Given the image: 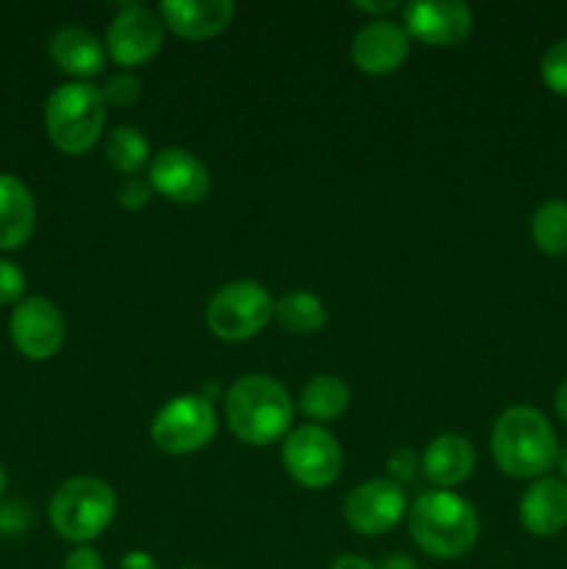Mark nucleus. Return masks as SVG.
<instances>
[{
	"mask_svg": "<svg viewBox=\"0 0 567 569\" xmlns=\"http://www.w3.org/2000/svg\"><path fill=\"white\" fill-rule=\"evenodd\" d=\"M478 511L470 500L445 489L422 492L409 509V533L434 559H459L478 539Z\"/></svg>",
	"mask_w": 567,
	"mask_h": 569,
	"instance_id": "nucleus-3",
	"label": "nucleus"
},
{
	"mask_svg": "<svg viewBox=\"0 0 567 569\" xmlns=\"http://www.w3.org/2000/svg\"><path fill=\"white\" fill-rule=\"evenodd\" d=\"M272 306L265 283L242 278L217 289L206 306V326L222 342H248L272 320Z\"/></svg>",
	"mask_w": 567,
	"mask_h": 569,
	"instance_id": "nucleus-6",
	"label": "nucleus"
},
{
	"mask_svg": "<svg viewBox=\"0 0 567 569\" xmlns=\"http://www.w3.org/2000/svg\"><path fill=\"white\" fill-rule=\"evenodd\" d=\"M520 522L528 533L545 539L567 528V483L561 478H537L520 498Z\"/></svg>",
	"mask_w": 567,
	"mask_h": 569,
	"instance_id": "nucleus-16",
	"label": "nucleus"
},
{
	"mask_svg": "<svg viewBox=\"0 0 567 569\" xmlns=\"http://www.w3.org/2000/svg\"><path fill=\"white\" fill-rule=\"evenodd\" d=\"M50 59L61 72L87 81L103 72L106 44L81 26H64L50 37Z\"/></svg>",
	"mask_w": 567,
	"mask_h": 569,
	"instance_id": "nucleus-17",
	"label": "nucleus"
},
{
	"mask_svg": "<svg viewBox=\"0 0 567 569\" xmlns=\"http://www.w3.org/2000/svg\"><path fill=\"white\" fill-rule=\"evenodd\" d=\"M281 461L300 487L322 489L342 472V448L322 426H300L284 439Z\"/></svg>",
	"mask_w": 567,
	"mask_h": 569,
	"instance_id": "nucleus-8",
	"label": "nucleus"
},
{
	"mask_svg": "<svg viewBox=\"0 0 567 569\" xmlns=\"http://www.w3.org/2000/svg\"><path fill=\"white\" fill-rule=\"evenodd\" d=\"M120 569H159V565H156L153 556L145 553V550H128V553L122 556Z\"/></svg>",
	"mask_w": 567,
	"mask_h": 569,
	"instance_id": "nucleus-31",
	"label": "nucleus"
},
{
	"mask_svg": "<svg viewBox=\"0 0 567 569\" xmlns=\"http://www.w3.org/2000/svg\"><path fill=\"white\" fill-rule=\"evenodd\" d=\"M61 569H106V567L98 550L89 548V545H78V548L67 556L64 567Z\"/></svg>",
	"mask_w": 567,
	"mask_h": 569,
	"instance_id": "nucleus-30",
	"label": "nucleus"
},
{
	"mask_svg": "<svg viewBox=\"0 0 567 569\" xmlns=\"http://www.w3.org/2000/svg\"><path fill=\"white\" fill-rule=\"evenodd\" d=\"M37 203L26 183L0 172V250H17L31 239Z\"/></svg>",
	"mask_w": 567,
	"mask_h": 569,
	"instance_id": "nucleus-19",
	"label": "nucleus"
},
{
	"mask_svg": "<svg viewBox=\"0 0 567 569\" xmlns=\"http://www.w3.org/2000/svg\"><path fill=\"white\" fill-rule=\"evenodd\" d=\"M106 161L120 176L133 178L150 161V144L145 133L133 126H120L106 139Z\"/></svg>",
	"mask_w": 567,
	"mask_h": 569,
	"instance_id": "nucleus-22",
	"label": "nucleus"
},
{
	"mask_svg": "<svg viewBox=\"0 0 567 569\" xmlns=\"http://www.w3.org/2000/svg\"><path fill=\"white\" fill-rule=\"evenodd\" d=\"M409 31L400 22L384 17L359 28L350 44V59L367 76H389L404 67V61L409 59Z\"/></svg>",
	"mask_w": 567,
	"mask_h": 569,
	"instance_id": "nucleus-14",
	"label": "nucleus"
},
{
	"mask_svg": "<svg viewBox=\"0 0 567 569\" xmlns=\"http://www.w3.org/2000/svg\"><path fill=\"white\" fill-rule=\"evenodd\" d=\"M153 198V187H150L148 178H126L122 187L117 189V203L126 211H142L145 206Z\"/></svg>",
	"mask_w": 567,
	"mask_h": 569,
	"instance_id": "nucleus-27",
	"label": "nucleus"
},
{
	"mask_svg": "<svg viewBox=\"0 0 567 569\" xmlns=\"http://www.w3.org/2000/svg\"><path fill=\"white\" fill-rule=\"evenodd\" d=\"M295 406L287 389L270 376L250 372L226 392V422L233 437L253 448L278 442L292 426Z\"/></svg>",
	"mask_w": 567,
	"mask_h": 569,
	"instance_id": "nucleus-2",
	"label": "nucleus"
},
{
	"mask_svg": "<svg viewBox=\"0 0 567 569\" xmlns=\"http://www.w3.org/2000/svg\"><path fill=\"white\" fill-rule=\"evenodd\" d=\"M417 467H420V461H417L415 450H409V448L395 450L387 461V470H389V476H392L395 483L411 481V478L417 476Z\"/></svg>",
	"mask_w": 567,
	"mask_h": 569,
	"instance_id": "nucleus-29",
	"label": "nucleus"
},
{
	"mask_svg": "<svg viewBox=\"0 0 567 569\" xmlns=\"http://www.w3.org/2000/svg\"><path fill=\"white\" fill-rule=\"evenodd\" d=\"M50 526L64 542L87 545L111 526L117 511L115 489L92 476L61 483L50 498Z\"/></svg>",
	"mask_w": 567,
	"mask_h": 569,
	"instance_id": "nucleus-5",
	"label": "nucleus"
},
{
	"mask_svg": "<svg viewBox=\"0 0 567 569\" xmlns=\"http://www.w3.org/2000/svg\"><path fill=\"white\" fill-rule=\"evenodd\" d=\"M350 406V389L337 376H315L304 387L298 409L315 422H331L342 417Z\"/></svg>",
	"mask_w": 567,
	"mask_h": 569,
	"instance_id": "nucleus-20",
	"label": "nucleus"
},
{
	"mask_svg": "<svg viewBox=\"0 0 567 569\" xmlns=\"http://www.w3.org/2000/svg\"><path fill=\"white\" fill-rule=\"evenodd\" d=\"M165 44V22L148 6H122L106 31V53L120 67H139Z\"/></svg>",
	"mask_w": 567,
	"mask_h": 569,
	"instance_id": "nucleus-9",
	"label": "nucleus"
},
{
	"mask_svg": "<svg viewBox=\"0 0 567 569\" xmlns=\"http://www.w3.org/2000/svg\"><path fill=\"white\" fill-rule=\"evenodd\" d=\"M187 569H200V567H187Z\"/></svg>",
	"mask_w": 567,
	"mask_h": 569,
	"instance_id": "nucleus-38",
	"label": "nucleus"
},
{
	"mask_svg": "<svg viewBox=\"0 0 567 569\" xmlns=\"http://www.w3.org/2000/svg\"><path fill=\"white\" fill-rule=\"evenodd\" d=\"M404 28L428 48H454L472 31V9L461 0H415L404 6Z\"/></svg>",
	"mask_w": 567,
	"mask_h": 569,
	"instance_id": "nucleus-12",
	"label": "nucleus"
},
{
	"mask_svg": "<svg viewBox=\"0 0 567 569\" xmlns=\"http://www.w3.org/2000/svg\"><path fill=\"white\" fill-rule=\"evenodd\" d=\"M354 6L359 11H365V14H372V20H384V14L400 9L398 0H384V3H354Z\"/></svg>",
	"mask_w": 567,
	"mask_h": 569,
	"instance_id": "nucleus-32",
	"label": "nucleus"
},
{
	"mask_svg": "<svg viewBox=\"0 0 567 569\" xmlns=\"http://www.w3.org/2000/svg\"><path fill=\"white\" fill-rule=\"evenodd\" d=\"M6 492V470H3V465H0V495Z\"/></svg>",
	"mask_w": 567,
	"mask_h": 569,
	"instance_id": "nucleus-37",
	"label": "nucleus"
},
{
	"mask_svg": "<svg viewBox=\"0 0 567 569\" xmlns=\"http://www.w3.org/2000/svg\"><path fill=\"white\" fill-rule=\"evenodd\" d=\"M156 11L176 37L200 42L226 31L237 14V6L231 0H165Z\"/></svg>",
	"mask_w": 567,
	"mask_h": 569,
	"instance_id": "nucleus-15",
	"label": "nucleus"
},
{
	"mask_svg": "<svg viewBox=\"0 0 567 569\" xmlns=\"http://www.w3.org/2000/svg\"><path fill=\"white\" fill-rule=\"evenodd\" d=\"M406 515V495L392 478H372L359 483L345 498V522L361 537H381L392 531Z\"/></svg>",
	"mask_w": 567,
	"mask_h": 569,
	"instance_id": "nucleus-10",
	"label": "nucleus"
},
{
	"mask_svg": "<svg viewBox=\"0 0 567 569\" xmlns=\"http://www.w3.org/2000/svg\"><path fill=\"white\" fill-rule=\"evenodd\" d=\"M33 515L26 500H3L0 503V533L6 537H22L31 528Z\"/></svg>",
	"mask_w": 567,
	"mask_h": 569,
	"instance_id": "nucleus-26",
	"label": "nucleus"
},
{
	"mask_svg": "<svg viewBox=\"0 0 567 569\" xmlns=\"http://www.w3.org/2000/svg\"><path fill=\"white\" fill-rule=\"evenodd\" d=\"M148 181L153 192L181 206H195L211 192V176L203 161L187 148H165L150 161Z\"/></svg>",
	"mask_w": 567,
	"mask_h": 569,
	"instance_id": "nucleus-13",
	"label": "nucleus"
},
{
	"mask_svg": "<svg viewBox=\"0 0 567 569\" xmlns=\"http://www.w3.org/2000/svg\"><path fill=\"white\" fill-rule=\"evenodd\" d=\"M272 320L289 333H315L326 326V306L315 292H287L272 306Z\"/></svg>",
	"mask_w": 567,
	"mask_h": 569,
	"instance_id": "nucleus-21",
	"label": "nucleus"
},
{
	"mask_svg": "<svg viewBox=\"0 0 567 569\" xmlns=\"http://www.w3.org/2000/svg\"><path fill=\"white\" fill-rule=\"evenodd\" d=\"M100 94H103L106 106H117V109H126V106H133L142 94V81L131 72H117L109 81L100 87Z\"/></svg>",
	"mask_w": 567,
	"mask_h": 569,
	"instance_id": "nucleus-25",
	"label": "nucleus"
},
{
	"mask_svg": "<svg viewBox=\"0 0 567 569\" xmlns=\"http://www.w3.org/2000/svg\"><path fill=\"white\" fill-rule=\"evenodd\" d=\"M493 459L504 476L517 481L545 478L559 459V439L548 417L534 406H509L500 411L489 433Z\"/></svg>",
	"mask_w": 567,
	"mask_h": 569,
	"instance_id": "nucleus-1",
	"label": "nucleus"
},
{
	"mask_svg": "<svg viewBox=\"0 0 567 569\" xmlns=\"http://www.w3.org/2000/svg\"><path fill=\"white\" fill-rule=\"evenodd\" d=\"M106 126V103L89 81L61 83L44 103V128L61 153L83 156L100 142Z\"/></svg>",
	"mask_w": 567,
	"mask_h": 569,
	"instance_id": "nucleus-4",
	"label": "nucleus"
},
{
	"mask_svg": "<svg viewBox=\"0 0 567 569\" xmlns=\"http://www.w3.org/2000/svg\"><path fill=\"white\" fill-rule=\"evenodd\" d=\"M420 467L434 487L454 489L470 478L476 467V448L459 433H439L428 442Z\"/></svg>",
	"mask_w": 567,
	"mask_h": 569,
	"instance_id": "nucleus-18",
	"label": "nucleus"
},
{
	"mask_svg": "<svg viewBox=\"0 0 567 569\" xmlns=\"http://www.w3.org/2000/svg\"><path fill=\"white\" fill-rule=\"evenodd\" d=\"M531 239L545 256H567V200L550 198L534 211Z\"/></svg>",
	"mask_w": 567,
	"mask_h": 569,
	"instance_id": "nucleus-23",
	"label": "nucleus"
},
{
	"mask_svg": "<svg viewBox=\"0 0 567 569\" xmlns=\"http://www.w3.org/2000/svg\"><path fill=\"white\" fill-rule=\"evenodd\" d=\"M381 569H417V565L411 559H406L404 553H395V556H387V561H384Z\"/></svg>",
	"mask_w": 567,
	"mask_h": 569,
	"instance_id": "nucleus-35",
	"label": "nucleus"
},
{
	"mask_svg": "<svg viewBox=\"0 0 567 569\" xmlns=\"http://www.w3.org/2000/svg\"><path fill=\"white\" fill-rule=\"evenodd\" d=\"M331 569H378V567H372L370 561L361 559V556H339V559L331 565Z\"/></svg>",
	"mask_w": 567,
	"mask_h": 569,
	"instance_id": "nucleus-33",
	"label": "nucleus"
},
{
	"mask_svg": "<svg viewBox=\"0 0 567 569\" xmlns=\"http://www.w3.org/2000/svg\"><path fill=\"white\" fill-rule=\"evenodd\" d=\"M556 467H559V472H561V481L567 483V445H565V448H559V459H556Z\"/></svg>",
	"mask_w": 567,
	"mask_h": 569,
	"instance_id": "nucleus-36",
	"label": "nucleus"
},
{
	"mask_svg": "<svg viewBox=\"0 0 567 569\" xmlns=\"http://www.w3.org/2000/svg\"><path fill=\"white\" fill-rule=\"evenodd\" d=\"M217 433L215 406L203 395H178L156 411L150 439L161 453L189 456L206 448Z\"/></svg>",
	"mask_w": 567,
	"mask_h": 569,
	"instance_id": "nucleus-7",
	"label": "nucleus"
},
{
	"mask_svg": "<svg viewBox=\"0 0 567 569\" xmlns=\"http://www.w3.org/2000/svg\"><path fill=\"white\" fill-rule=\"evenodd\" d=\"M26 295V272L9 259H0V303H20Z\"/></svg>",
	"mask_w": 567,
	"mask_h": 569,
	"instance_id": "nucleus-28",
	"label": "nucleus"
},
{
	"mask_svg": "<svg viewBox=\"0 0 567 569\" xmlns=\"http://www.w3.org/2000/svg\"><path fill=\"white\" fill-rule=\"evenodd\" d=\"M11 342L26 359L48 361L64 345V317L48 298H26L11 311Z\"/></svg>",
	"mask_w": 567,
	"mask_h": 569,
	"instance_id": "nucleus-11",
	"label": "nucleus"
},
{
	"mask_svg": "<svg viewBox=\"0 0 567 569\" xmlns=\"http://www.w3.org/2000/svg\"><path fill=\"white\" fill-rule=\"evenodd\" d=\"M539 76L550 92L567 98V39H559L545 50L539 61Z\"/></svg>",
	"mask_w": 567,
	"mask_h": 569,
	"instance_id": "nucleus-24",
	"label": "nucleus"
},
{
	"mask_svg": "<svg viewBox=\"0 0 567 569\" xmlns=\"http://www.w3.org/2000/svg\"><path fill=\"white\" fill-rule=\"evenodd\" d=\"M554 406H556V415L567 422V378L559 383V389H556Z\"/></svg>",
	"mask_w": 567,
	"mask_h": 569,
	"instance_id": "nucleus-34",
	"label": "nucleus"
}]
</instances>
